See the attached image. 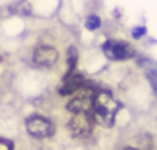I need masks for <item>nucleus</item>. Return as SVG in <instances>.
<instances>
[{
    "label": "nucleus",
    "mask_w": 157,
    "mask_h": 150,
    "mask_svg": "<svg viewBox=\"0 0 157 150\" xmlns=\"http://www.w3.org/2000/svg\"><path fill=\"white\" fill-rule=\"evenodd\" d=\"M120 104L108 93L105 91H99L94 96L93 101V108H91V118L94 122L105 125V127H111L114 124V118L116 113L120 110Z\"/></svg>",
    "instance_id": "f257e3e1"
},
{
    "label": "nucleus",
    "mask_w": 157,
    "mask_h": 150,
    "mask_svg": "<svg viewBox=\"0 0 157 150\" xmlns=\"http://www.w3.org/2000/svg\"><path fill=\"white\" fill-rule=\"evenodd\" d=\"M102 51L111 60H126L136 54L134 47L125 40H106L102 45Z\"/></svg>",
    "instance_id": "f03ea898"
},
{
    "label": "nucleus",
    "mask_w": 157,
    "mask_h": 150,
    "mask_svg": "<svg viewBox=\"0 0 157 150\" xmlns=\"http://www.w3.org/2000/svg\"><path fill=\"white\" fill-rule=\"evenodd\" d=\"M74 116L68 122V128L75 138H86L93 130V118L90 113H72Z\"/></svg>",
    "instance_id": "7ed1b4c3"
},
{
    "label": "nucleus",
    "mask_w": 157,
    "mask_h": 150,
    "mask_svg": "<svg viewBox=\"0 0 157 150\" xmlns=\"http://www.w3.org/2000/svg\"><path fill=\"white\" fill-rule=\"evenodd\" d=\"M78 91H80V95L72 98L66 104L68 111H71V113H91L96 91H93L91 88H85L83 90V87L78 90Z\"/></svg>",
    "instance_id": "20e7f679"
},
{
    "label": "nucleus",
    "mask_w": 157,
    "mask_h": 150,
    "mask_svg": "<svg viewBox=\"0 0 157 150\" xmlns=\"http://www.w3.org/2000/svg\"><path fill=\"white\" fill-rule=\"evenodd\" d=\"M26 125V130L31 136L34 138H48L54 133V125L43 116H39V115H33L26 119L25 122Z\"/></svg>",
    "instance_id": "39448f33"
},
{
    "label": "nucleus",
    "mask_w": 157,
    "mask_h": 150,
    "mask_svg": "<svg viewBox=\"0 0 157 150\" xmlns=\"http://www.w3.org/2000/svg\"><path fill=\"white\" fill-rule=\"evenodd\" d=\"M57 59H59V51L48 45H42L36 48L33 54V62L39 67H52L57 62Z\"/></svg>",
    "instance_id": "423d86ee"
},
{
    "label": "nucleus",
    "mask_w": 157,
    "mask_h": 150,
    "mask_svg": "<svg viewBox=\"0 0 157 150\" xmlns=\"http://www.w3.org/2000/svg\"><path fill=\"white\" fill-rule=\"evenodd\" d=\"M85 85V76L83 74H71V76L65 78L63 79V84L62 87L59 88V95L60 96H69V95H74L80 90L82 87Z\"/></svg>",
    "instance_id": "0eeeda50"
},
{
    "label": "nucleus",
    "mask_w": 157,
    "mask_h": 150,
    "mask_svg": "<svg viewBox=\"0 0 157 150\" xmlns=\"http://www.w3.org/2000/svg\"><path fill=\"white\" fill-rule=\"evenodd\" d=\"M77 59H78V53H77V48L75 47H69L68 48V71L65 74V78L71 76L75 70V65H77ZM63 78V79H65Z\"/></svg>",
    "instance_id": "6e6552de"
},
{
    "label": "nucleus",
    "mask_w": 157,
    "mask_h": 150,
    "mask_svg": "<svg viewBox=\"0 0 157 150\" xmlns=\"http://www.w3.org/2000/svg\"><path fill=\"white\" fill-rule=\"evenodd\" d=\"M145 76L152 88V93L157 95V65H149L145 68Z\"/></svg>",
    "instance_id": "1a4fd4ad"
},
{
    "label": "nucleus",
    "mask_w": 157,
    "mask_h": 150,
    "mask_svg": "<svg viewBox=\"0 0 157 150\" xmlns=\"http://www.w3.org/2000/svg\"><path fill=\"white\" fill-rule=\"evenodd\" d=\"M85 26H86L88 31H96V30H99V28L102 26V19H100L97 14H91V16L86 17Z\"/></svg>",
    "instance_id": "9d476101"
},
{
    "label": "nucleus",
    "mask_w": 157,
    "mask_h": 150,
    "mask_svg": "<svg viewBox=\"0 0 157 150\" xmlns=\"http://www.w3.org/2000/svg\"><path fill=\"white\" fill-rule=\"evenodd\" d=\"M131 34H132L134 39H142V37L146 34V28H145V26H137V28H134V30L131 31Z\"/></svg>",
    "instance_id": "9b49d317"
},
{
    "label": "nucleus",
    "mask_w": 157,
    "mask_h": 150,
    "mask_svg": "<svg viewBox=\"0 0 157 150\" xmlns=\"http://www.w3.org/2000/svg\"><path fill=\"white\" fill-rule=\"evenodd\" d=\"M0 148H13V142L5 141V139H0Z\"/></svg>",
    "instance_id": "f8f14e48"
}]
</instances>
